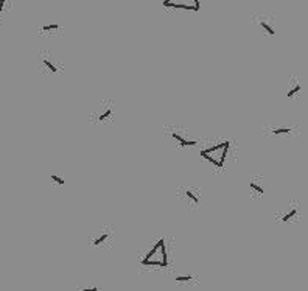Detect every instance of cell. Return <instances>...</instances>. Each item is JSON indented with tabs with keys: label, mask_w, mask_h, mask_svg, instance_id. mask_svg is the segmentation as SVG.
<instances>
[{
	"label": "cell",
	"mask_w": 308,
	"mask_h": 291,
	"mask_svg": "<svg viewBox=\"0 0 308 291\" xmlns=\"http://www.w3.org/2000/svg\"><path fill=\"white\" fill-rule=\"evenodd\" d=\"M301 89H302V84L299 83V80H293L291 81V88H290V91H288V98H293V97H296L297 94L301 92Z\"/></svg>",
	"instance_id": "obj_3"
},
{
	"label": "cell",
	"mask_w": 308,
	"mask_h": 291,
	"mask_svg": "<svg viewBox=\"0 0 308 291\" xmlns=\"http://www.w3.org/2000/svg\"><path fill=\"white\" fill-rule=\"evenodd\" d=\"M185 196L188 198V199H192L193 201V204H196V206H198V204H199V198L195 195V193L193 192H190V190H187L185 192Z\"/></svg>",
	"instance_id": "obj_13"
},
{
	"label": "cell",
	"mask_w": 308,
	"mask_h": 291,
	"mask_svg": "<svg viewBox=\"0 0 308 291\" xmlns=\"http://www.w3.org/2000/svg\"><path fill=\"white\" fill-rule=\"evenodd\" d=\"M299 213H301V207H299V204L297 202H293L290 209L286 210L282 217H280V221L282 223H290V221H294L297 220V217H299Z\"/></svg>",
	"instance_id": "obj_1"
},
{
	"label": "cell",
	"mask_w": 308,
	"mask_h": 291,
	"mask_svg": "<svg viewBox=\"0 0 308 291\" xmlns=\"http://www.w3.org/2000/svg\"><path fill=\"white\" fill-rule=\"evenodd\" d=\"M41 61H42V64H44V66L50 70V72H58V69H56V66H55V62H51L50 59H48V56H41Z\"/></svg>",
	"instance_id": "obj_5"
},
{
	"label": "cell",
	"mask_w": 308,
	"mask_h": 291,
	"mask_svg": "<svg viewBox=\"0 0 308 291\" xmlns=\"http://www.w3.org/2000/svg\"><path fill=\"white\" fill-rule=\"evenodd\" d=\"M199 2H193V3H180V2H165L164 6H172V8H177V9H192V11H198L199 9Z\"/></svg>",
	"instance_id": "obj_2"
},
{
	"label": "cell",
	"mask_w": 308,
	"mask_h": 291,
	"mask_svg": "<svg viewBox=\"0 0 308 291\" xmlns=\"http://www.w3.org/2000/svg\"><path fill=\"white\" fill-rule=\"evenodd\" d=\"M201 156H203L204 159H207L210 164H214V165H217L218 168H221V164H220V160H217L215 157H212L210 154H207V153H204V151H201Z\"/></svg>",
	"instance_id": "obj_10"
},
{
	"label": "cell",
	"mask_w": 308,
	"mask_h": 291,
	"mask_svg": "<svg viewBox=\"0 0 308 291\" xmlns=\"http://www.w3.org/2000/svg\"><path fill=\"white\" fill-rule=\"evenodd\" d=\"M176 280H177V282H188V280H192V277H190V276H177Z\"/></svg>",
	"instance_id": "obj_15"
},
{
	"label": "cell",
	"mask_w": 308,
	"mask_h": 291,
	"mask_svg": "<svg viewBox=\"0 0 308 291\" xmlns=\"http://www.w3.org/2000/svg\"><path fill=\"white\" fill-rule=\"evenodd\" d=\"M172 137L175 139V140H177V142L182 145V146H193V145H196V142L195 140H187V139H184L182 136H179V134H176V133H172Z\"/></svg>",
	"instance_id": "obj_4"
},
{
	"label": "cell",
	"mask_w": 308,
	"mask_h": 291,
	"mask_svg": "<svg viewBox=\"0 0 308 291\" xmlns=\"http://www.w3.org/2000/svg\"><path fill=\"white\" fill-rule=\"evenodd\" d=\"M109 235H111L109 232H104V234H101L100 237H97V239H95V240L92 242V244H93V246H101L106 240L109 239Z\"/></svg>",
	"instance_id": "obj_6"
},
{
	"label": "cell",
	"mask_w": 308,
	"mask_h": 291,
	"mask_svg": "<svg viewBox=\"0 0 308 291\" xmlns=\"http://www.w3.org/2000/svg\"><path fill=\"white\" fill-rule=\"evenodd\" d=\"M51 181L55 182V184H58V186H64L66 184V181L62 179L61 176H56V175H51Z\"/></svg>",
	"instance_id": "obj_14"
},
{
	"label": "cell",
	"mask_w": 308,
	"mask_h": 291,
	"mask_svg": "<svg viewBox=\"0 0 308 291\" xmlns=\"http://www.w3.org/2000/svg\"><path fill=\"white\" fill-rule=\"evenodd\" d=\"M251 190H252V192H256L257 195H263V187L260 186V182H259V181H252V182H251Z\"/></svg>",
	"instance_id": "obj_8"
},
{
	"label": "cell",
	"mask_w": 308,
	"mask_h": 291,
	"mask_svg": "<svg viewBox=\"0 0 308 291\" xmlns=\"http://www.w3.org/2000/svg\"><path fill=\"white\" fill-rule=\"evenodd\" d=\"M80 291H98L97 287H92V288H81Z\"/></svg>",
	"instance_id": "obj_16"
},
{
	"label": "cell",
	"mask_w": 308,
	"mask_h": 291,
	"mask_svg": "<svg viewBox=\"0 0 308 291\" xmlns=\"http://www.w3.org/2000/svg\"><path fill=\"white\" fill-rule=\"evenodd\" d=\"M53 30H59V25L58 24L44 25V27H41V33H45V31H53Z\"/></svg>",
	"instance_id": "obj_12"
},
{
	"label": "cell",
	"mask_w": 308,
	"mask_h": 291,
	"mask_svg": "<svg viewBox=\"0 0 308 291\" xmlns=\"http://www.w3.org/2000/svg\"><path fill=\"white\" fill-rule=\"evenodd\" d=\"M260 27L266 31V33L269 35V36H274L275 35V30H274V27L271 25V24H268V22H264V20H260Z\"/></svg>",
	"instance_id": "obj_7"
},
{
	"label": "cell",
	"mask_w": 308,
	"mask_h": 291,
	"mask_svg": "<svg viewBox=\"0 0 308 291\" xmlns=\"http://www.w3.org/2000/svg\"><path fill=\"white\" fill-rule=\"evenodd\" d=\"M293 128H274L271 129V134H291Z\"/></svg>",
	"instance_id": "obj_9"
},
{
	"label": "cell",
	"mask_w": 308,
	"mask_h": 291,
	"mask_svg": "<svg viewBox=\"0 0 308 291\" xmlns=\"http://www.w3.org/2000/svg\"><path fill=\"white\" fill-rule=\"evenodd\" d=\"M3 5H5V2H3V0H0V14H2V9H3Z\"/></svg>",
	"instance_id": "obj_17"
},
{
	"label": "cell",
	"mask_w": 308,
	"mask_h": 291,
	"mask_svg": "<svg viewBox=\"0 0 308 291\" xmlns=\"http://www.w3.org/2000/svg\"><path fill=\"white\" fill-rule=\"evenodd\" d=\"M112 117V107L111 106H106V111L100 115V120H106V118H111Z\"/></svg>",
	"instance_id": "obj_11"
}]
</instances>
